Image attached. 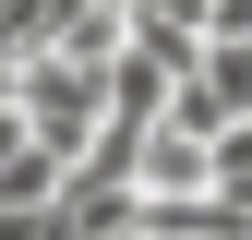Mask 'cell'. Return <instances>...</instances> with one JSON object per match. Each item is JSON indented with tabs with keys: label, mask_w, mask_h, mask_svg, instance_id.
I'll use <instances>...</instances> for the list:
<instances>
[{
	"label": "cell",
	"mask_w": 252,
	"mask_h": 240,
	"mask_svg": "<svg viewBox=\"0 0 252 240\" xmlns=\"http://www.w3.org/2000/svg\"><path fill=\"white\" fill-rule=\"evenodd\" d=\"M12 96H24V72H12V60H0V108H12Z\"/></svg>",
	"instance_id": "6da1fadb"
}]
</instances>
